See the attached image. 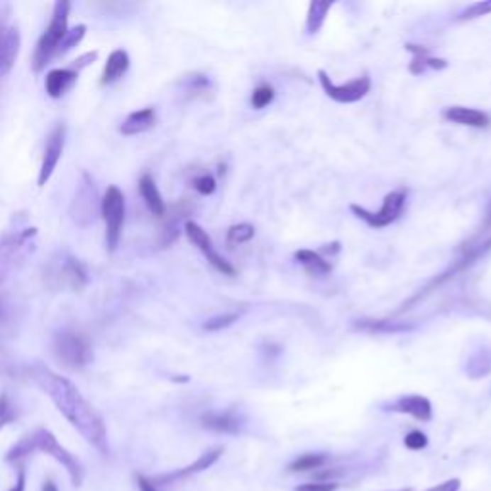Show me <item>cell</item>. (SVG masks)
Segmentation results:
<instances>
[{
  "label": "cell",
  "instance_id": "14",
  "mask_svg": "<svg viewBox=\"0 0 491 491\" xmlns=\"http://www.w3.org/2000/svg\"><path fill=\"white\" fill-rule=\"evenodd\" d=\"M390 409L395 411V413L411 414L413 419L422 420V422H428V420L432 419V403L424 395H405V397H399Z\"/></svg>",
  "mask_w": 491,
  "mask_h": 491
},
{
  "label": "cell",
  "instance_id": "24",
  "mask_svg": "<svg viewBox=\"0 0 491 491\" xmlns=\"http://www.w3.org/2000/svg\"><path fill=\"white\" fill-rule=\"evenodd\" d=\"M84 33H87V26H75L72 27V29H67V33L64 35V39H62V43H60L58 46V54L56 56H64V54H67L70 50H73L75 46L83 40Z\"/></svg>",
  "mask_w": 491,
  "mask_h": 491
},
{
  "label": "cell",
  "instance_id": "40",
  "mask_svg": "<svg viewBox=\"0 0 491 491\" xmlns=\"http://www.w3.org/2000/svg\"><path fill=\"white\" fill-rule=\"evenodd\" d=\"M43 491H58V485L54 484L52 480H46L45 484H43Z\"/></svg>",
  "mask_w": 491,
  "mask_h": 491
},
{
  "label": "cell",
  "instance_id": "41",
  "mask_svg": "<svg viewBox=\"0 0 491 491\" xmlns=\"http://www.w3.org/2000/svg\"><path fill=\"white\" fill-rule=\"evenodd\" d=\"M405 491H409V490H405Z\"/></svg>",
  "mask_w": 491,
  "mask_h": 491
},
{
  "label": "cell",
  "instance_id": "38",
  "mask_svg": "<svg viewBox=\"0 0 491 491\" xmlns=\"http://www.w3.org/2000/svg\"><path fill=\"white\" fill-rule=\"evenodd\" d=\"M424 64H426V67H432V70H446L447 67V60H441V58H424Z\"/></svg>",
  "mask_w": 491,
  "mask_h": 491
},
{
  "label": "cell",
  "instance_id": "16",
  "mask_svg": "<svg viewBox=\"0 0 491 491\" xmlns=\"http://www.w3.org/2000/svg\"><path fill=\"white\" fill-rule=\"evenodd\" d=\"M202 426L217 434H238L242 430V420L233 411L206 413L202 416Z\"/></svg>",
  "mask_w": 491,
  "mask_h": 491
},
{
  "label": "cell",
  "instance_id": "21",
  "mask_svg": "<svg viewBox=\"0 0 491 491\" xmlns=\"http://www.w3.org/2000/svg\"><path fill=\"white\" fill-rule=\"evenodd\" d=\"M221 455H223V447H214V449H209V451L202 453L200 457H198L192 465H188L187 468L175 472V474H171V476L177 478V476H190V474H198V472L207 470V468H211V466L219 460Z\"/></svg>",
  "mask_w": 491,
  "mask_h": 491
},
{
  "label": "cell",
  "instance_id": "25",
  "mask_svg": "<svg viewBox=\"0 0 491 491\" xmlns=\"http://www.w3.org/2000/svg\"><path fill=\"white\" fill-rule=\"evenodd\" d=\"M357 326L367 332H405L411 329L409 324L392 323V321H359Z\"/></svg>",
  "mask_w": 491,
  "mask_h": 491
},
{
  "label": "cell",
  "instance_id": "35",
  "mask_svg": "<svg viewBox=\"0 0 491 491\" xmlns=\"http://www.w3.org/2000/svg\"><path fill=\"white\" fill-rule=\"evenodd\" d=\"M338 484L334 482H311V484L297 485L294 491H336Z\"/></svg>",
  "mask_w": 491,
  "mask_h": 491
},
{
  "label": "cell",
  "instance_id": "32",
  "mask_svg": "<svg viewBox=\"0 0 491 491\" xmlns=\"http://www.w3.org/2000/svg\"><path fill=\"white\" fill-rule=\"evenodd\" d=\"M194 188L202 196H211L217 188V181L211 175H202V177L194 179Z\"/></svg>",
  "mask_w": 491,
  "mask_h": 491
},
{
  "label": "cell",
  "instance_id": "7",
  "mask_svg": "<svg viewBox=\"0 0 491 491\" xmlns=\"http://www.w3.org/2000/svg\"><path fill=\"white\" fill-rule=\"evenodd\" d=\"M100 209H102V202L98 204L96 184L91 179V175L83 173V182L79 184L77 194H75V200H73L72 206L73 221L79 226L94 225L98 214H102Z\"/></svg>",
  "mask_w": 491,
  "mask_h": 491
},
{
  "label": "cell",
  "instance_id": "28",
  "mask_svg": "<svg viewBox=\"0 0 491 491\" xmlns=\"http://www.w3.org/2000/svg\"><path fill=\"white\" fill-rule=\"evenodd\" d=\"M16 419H18V411L13 407L12 399L8 397L6 392H2L0 394V430L8 424H12Z\"/></svg>",
  "mask_w": 491,
  "mask_h": 491
},
{
  "label": "cell",
  "instance_id": "39",
  "mask_svg": "<svg viewBox=\"0 0 491 491\" xmlns=\"http://www.w3.org/2000/svg\"><path fill=\"white\" fill-rule=\"evenodd\" d=\"M10 491H26V470L23 468H20V472H18V482Z\"/></svg>",
  "mask_w": 491,
  "mask_h": 491
},
{
  "label": "cell",
  "instance_id": "8",
  "mask_svg": "<svg viewBox=\"0 0 491 491\" xmlns=\"http://www.w3.org/2000/svg\"><path fill=\"white\" fill-rule=\"evenodd\" d=\"M405 202H407V194H405L403 190H394V192H390V194L384 198V204H382L380 211L370 214L365 207H359L355 206V204L351 206V211L355 214V217L365 221L368 226H373V228H384V226L392 225L394 221L399 219L401 211H403V207H405Z\"/></svg>",
  "mask_w": 491,
  "mask_h": 491
},
{
  "label": "cell",
  "instance_id": "17",
  "mask_svg": "<svg viewBox=\"0 0 491 491\" xmlns=\"http://www.w3.org/2000/svg\"><path fill=\"white\" fill-rule=\"evenodd\" d=\"M138 190H140V196H143L144 204L148 206V209L155 217H165L167 214V206L162 198V192L155 184L154 177L152 175H143L140 181H138Z\"/></svg>",
  "mask_w": 491,
  "mask_h": 491
},
{
  "label": "cell",
  "instance_id": "31",
  "mask_svg": "<svg viewBox=\"0 0 491 491\" xmlns=\"http://www.w3.org/2000/svg\"><path fill=\"white\" fill-rule=\"evenodd\" d=\"M487 13H491V0H480V2H474L468 8H465L460 12L459 20H476V18H482Z\"/></svg>",
  "mask_w": 491,
  "mask_h": 491
},
{
  "label": "cell",
  "instance_id": "20",
  "mask_svg": "<svg viewBox=\"0 0 491 491\" xmlns=\"http://www.w3.org/2000/svg\"><path fill=\"white\" fill-rule=\"evenodd\" d=\"M155 125V110L154 108H143V110L133 111L123 125L119 127L121 135L125 136H133V135H140V133H146Z\"/></svg>",
  "mask_w": 491,
  "mask_h": 491
},
{
  "label": "cell",
  "instance_id": "19",
  "mask_svg": "<svg viewBox=\"0 0 491 491\" xmlns=\"http://www.w3.org/2000/svg\"><path fill=\"white\" fill-rule=\"evenodd\" d=\"M129 65H131V58H129V54H127V50H123V48L114 50L110 56H108L106 65H104L100 84H111V83H116V81H119V79L127 73Z\"/></svg>",
  "mask_w": 491,
  "mask_h": 491
},
{
  "label": "cell",
  "instance_id": "2",
  "mask_svg": "<svg viewBox=\"0 0 491 491\" xmlns=\"http://www.w3.org/2000/svg\"><path fill=\"white\" fill-rule=\"evenodd\" d=\"M35 451L45 453V455H48L52 459L58 460L60 465H64V468L67 470L73 485H81V482H83V465H81L79 459H75L65 447L60 446L56 436H54L50 430H46V428H37L35 432L23 436V438L8 451L6 460L8 463H16V465H18V463H21V460L26 459V457H29V455Z\"/></svg>",
  "mask_w": 491,
  "mask_h": 491
},
{
  "label": "cell",
  "instance_id": "23",
  "mask_svg": "<svg viewBox=\"0 0 491 491\" xmlns=\"http://www.w3.org/2000/svg\"><path fill=\"white\" fill-rule=\"evenodd\" d=\"M330 8H332V2H311L309 16H307V31L311 35H315L323 27L324 18H326V12Z\"/></svg>",
  "mask_w": 491,
  "mask_h": 491
},
{
  "label": "cell",
  "instance_id": "27",
  "mask_svg": "<svg viewBox=\"0 0 491 491\" xmlns=\"http://www.w3.org/2000/svg\"><path fill=\"white\" fill-rule=\"evenodd\" d=\"M326 463V457L324 455H317V453H309V455H304L299 457L296 463H292L290 470L292 472H305V470H315V468H321V466Z\"/></svg>",
  "mask_w": 491,
  "mask_h": 491
},
{
  "label": "cell",
  "instance_id": "9",
  "mask_svg": "<svg viewBox=\"0 0 491 491\" xmlns=\"http://www.w3.org/2000/svg\"><path fill=\"white\" fill-rule=\"evenodd\" d=\"M319 81L323 84L326 96H330L334 102L340 104H353L359 102L361 98L367 96V92L370 91V79L368 75L357 77L353 81H349L348 84H334L326 75V72H319Z\"/></svg>",
  "mask_w": 491,
  "mask_h": 491
},
{
  "label": "cell",
  "instance_id": "5",
  "mask_svg": "<svg viewBox=\"0 0 491 491\" xmlns=\"http://www.w3.org/2000/svg\"><path fill=\"white\" fill-rule=\"evenodd\" d=\"M37 236V228L29 226L23 231L4 233L0 236V277L2 280L8 277V272L20 263L21 259L33 250V240Z\"/></svg>",
  "mask_w": 491,
  "mask_h": 491
},
{
  "label": "cell",
  "instance_id": "10",
  "mask_svg": "<svg viewBox=\"0 0 491 491\" xmlns=\"http://www.w3.org/2000/svg\"><path fill=\"white\" fill-rule=\"evenodd\" d=\"M184 233H187L188 240L192 242V244L200 250L204 255L207 258V261L211 263V265L217 269L219 272H223V275H226V277H234L236 275V271H234V267L226 261L221 253H217V250L214 248V242H211V238H209V234L202 228L198 223H194V221H187L184 223Z\"/></svg>",
  "mask_w": 491,
  "mask_h": 491
},
{
  "label": "cell",
  "instance_id": "6",
  "mask_svg": "<svg viewBox=\"0 0 491 491\" xmlns=\"http://www.w3.org/2000/svg\"><path fill=\"white\" fill-rule=\"evenodd\" d=\"M102 217L106 223V248L114 253L121 242L123 223H125V196L117 187H110L102 198Z\"/></svg>",
  "mask_w": 491,
  "mask_h": 491
},
{
  "label": "cell",
  "instance_id": "3",
  "mask_svg": "<svg viewBox=\"0 0 491 491\" xmlns=\"http://www.w3.org/2000/svg\"><path fill=\"white\" fill-rule=\"evenodd\" d=\"M70 2L67 0H58L52 10L50 23L46 27L45 35L39 39L35 56H33V72L40 73L46 65L50 64L52 58H56L58 46L67 33V18H70Z\"/></svg>",
  "mask_w": 491,
  "mask_h": 491
},
{
  "label": "cell",
  "instance_id": "29",
  "mask_svg": "<svg viewBox=\"0 0 491 491\" xmlns=\"http://www.w3.org/2000/svg\"><path fill=\"white\" fill-rule=\"evenodd\" d=\"M240 319V313H225V315H217V317L207 319L204 323V330L207 332H217V330L228 329L231 324H234Z\"/></svg>",
  "mask_w": 491,
  "mask_h": 491
},
{
  "label": "cell",
  "instance_id": "11",
  "mask_svg": "<svg viewBox=\"0 0 491 491\" xmlns=\"http://www.w3.org/2000/svg\"><path fill=\"white\" fill-rule=\"evenodd\" d=\"M64 146L65 125L64 123H58V125H54V129L50 131V135L46 138L45 155H43V163H40L39 169V179H37V184H39V187H45L46 182L50 181V177L54 175V171L58 167L60 160H62Z\"/></svg>",
  "mask_w": 491,
  "mask_h": 491
},
{
  "label": "cell",
  "instance_id": "22",
  "mask_svg": "<svg viewBox=\"0 0 491 491\" xmlns=\"http://www.w3.org/2000/svg\"><path fill=\"white\" fill-rule=\"evenodd\" d=\"M296 259L311 275H326L332 269L326 259L321 258L319 253L311 252V250H299V252H296Z\"/></svg>",
  "mask_w": 491,
  "mask_h": 491
},
{
  "label": "cell",
  "instance_id": "18",
  "mask_svg": "<svg viewBox=\"0 0 491 491\" xmlns=\"http://www.w3.org/2000/svg\"><path fill=\"white\" fill-rule=\"evenodd\" d=\"M443 117L447 121L459 123V125H466V127H487L490 125V116L484 111L474 110V108H465V106H451L443 111Z\"/></svg>",
  "mask_w": 491,
  "mask_h": 491
},
{
  "label": "cell",
  "instance_id": "13",
  "mask_svg": "<svg viewBox=\"0 0 491 491\" xmlns=\"http://www.w3.org/2000/svg\"><path fill=\"white\" fill-rule=\"evenodd\" d=\"M21 37L18 27L0 26V75L12 72L13 64L20 54Z\"/></svg>",
  "mask_w": 491,
  "mask_h": 491
},
{
  "label": "cell",
  "instance_id": "34",
  "mask_svg": "<svg viewBox=\"0 0 491 491\" xmlns=\"http://www.w3.org/2000/svg\"><path fill=\"white\" fill-rule=\"evenodd\" d=\"M98 58V50H92V52H87V54H83V56H79L75 62H73L72 65H70V70H73V72L81 73L84 70V67H89L91 64H94V60Z\"/></svg>",
  "mask_w": 491,
  "mask_h": 491
},
{
  "label": "cell",
  "instance_id": "15",
  "mask_svg": "<svg viewBox=\"0 0 491 491\" xmlns=\"http://www.w3.org/2000/svg\"><path fill=\"white\" fill-rule=\"evenodd\" d=\"M79 73L70 70V67H60V70H52L46 73L45 89L46 94L50 98H62L65 92L77 83Z\"/></svg>",
  "mask_w": 491,
  "mask_h": 491
},
{
  "label": "cell",
  "instance_id": "1",
  "mask_svg": "<svg viewBox=\"0 0 491 491\" xmlns=\"http://www.w3.org/2000/svg\"><path fill=\"white\" fill-rule=\"evenodd\" d=\"M29 375L35 384L45 392L56 405L60 413L64 414L67 422L77 430L84 440L92 447L106 455L108 453V432L104 424L102 416L96 413L89 401L84 399L81 392L73 386L72 380L65 376L54 373L45 365H33L29 368Z\"/></svg>",
  "mask_w": 491,
  "mask_h": 491
},
{
  "label": "cell",
  "instance_id": "36",
  "mask_svg": "<svg viewBox=\"0 0 491 491\" xmlns=\"http://www.w3.org/2000/svg\"><path fill=\"white\" fill-rule=\"evenodd\" d=\"M460 490V480H447V482H443V484H438L434 485V487H430V490L426 491H459Z\"/></svg>",
  "mask_w": 491,
  "mask_h": 491
},
{
  "label": "cell",
  "instance_id": "37",
  "mask_svg": "<svg viewBox=\"0 0 491 491\" xmlns=\"http://www.w3.org/2000/svg\"><path fill=\"white\" fill-rule=\"evenodd\" d=\"M136 484H138V490L140 491H158L154 482L148 478H144V476H136Z\"/></svg>",
  "mask_w": 491,
  "mask_h": 491
},
{
  "label": "cell",
  "instance_id": "33",
  "mask_svg": "<svg viewBox=\"0 0 491 491\" xmlns=\"http://www.w3.org/2000/svg\"><path fill=\"white\" fill-rule=\"evenodd\" d=\"M405 446L413 451H419V449H424L428 446V438L426 434L419 432V430H413L411 434L405 436Z\"/></svg>",
  "mask_w": 491,
  "mask_h": 491
},
{
  "label": "cell",
  "instance_id": "12",
  "mask_svg": "<svg viewBox=\"0 0 491 491\" xmlns=\"http://www.w3.org/2000/svg\"><path fill=\"white\" fill-rule=\"evenodd\" d=\"M50 277L58 280V286L70 288V290H81L89 280V275H87V269H84L83 263L73 255H67V253L60 255V261L56 263V269H54Z\"/></svg>",
  "mask_w": 491,
  "mask_h": 491
},
{
  "label": "cell",
  "instance_id": "4",
  "mask_svg": "<svg viewBox=\"0 0 491 491\" xmlns=\"http://www.w3.org/2000/svg\"><path fill=\"white\" fill-rule=\"evenodd\" d=\"M54 357L62 367L81 370L92 361V346L81 332L65 329L54 336Z\"/></svg>",
  "mask_w": 491,
  "mask_h": 491
},
{
  "label": "cell",
  "instance_id": "30",
  "mask_svg": "<svg viewBox=\"0 0 491 491\" xmlns=\"http://www.w3.org/2000/svg\"><path fill=\"white\" fill-rule=\"evenodd\" d=\"M275 100V91L269 84H259L252 94V106L255 110H263Z\"/></svg>",
  "mask_w": 491,
  "mask_h": 491
},
{
  "label": "cell",
  "instance_id": "26",
  "mask_svg": "<svg viewBox=\"0 0 491 491\" xmlns=\"http://www.w3.org/2000/svg\"><path fill=\"white\" fill-rule=\"evenodd\" d=\"M255 234V228L248 223H240V225H233L228 228V234H226V242L228 244H246L250 242Z\"/></svg>",
  "mask_w": 491,
  "mask_h": 491
}]
</instances>
